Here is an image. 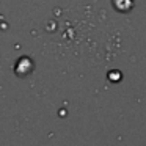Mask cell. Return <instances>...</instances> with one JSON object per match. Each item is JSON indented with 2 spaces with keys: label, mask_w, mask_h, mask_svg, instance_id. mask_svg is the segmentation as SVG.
<instances>
[{
  "label": "cell",
  "mask_w": 146,
  "mask_h": 146,
  "mask_svg": "<svg viewBox=\"0 0 146 146\" xmlns=\"http://www.w3.org/2000/svg\"><path fill=\"white\" fill-rule=\"evenodd\" d=\"M32 71H33V61H32V58H29V57H21L19 60L16 61V64H14V72L19 77L27 76V74H30Z\"/></svg>",
  "instance_id": "1"
},
{
  "label": "cell",
  "mask_w": 146,
  "mask_h": 146,
  "mask_svg": "<svg viewBox=\"0 0 146 146\" xmlns=\"http://www.w3.org/2000/svg\"><path fill=\"white\" fill-rule=\"evenodd\" d=\"M113 8L119 13H129L133 8V0H111Z\"/></svg>",
  "instance_id": "2"
}]
</instances>
